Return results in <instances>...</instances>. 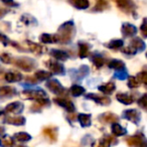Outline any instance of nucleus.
Instances as JSON below:
<instances>
[{
  "label": "nucleus",
  "mask_w": 147,
  "mask_h": 147,
  "mask_svg": "<svg viewBox=\"0 0 147 147\" xmlns=\"http://www.w3.org/2000/svg\"><path fill=\"white\" fill-rule=\"evenodd\" d=\"M22 79V75L18 71H10L5 75V80L9 83H15V82H19V81Z\"/></svg>",
  "instance_id": "obj_9"
},
{
  "label": "nucleus",
  "mask_w": 147,
  "mask_h": 147,
  "mask_svg": "<svg viewBox=\"0 0 147 147\" xmlns=\"http://www.w3.org/2000/svg\"><path fill=\"white\" fill-rule=\"evenodd\" d=\"M51 77V71H37L34 73V78L37 81H45V80H49Z\"/></svg>",
  "instance_id": "obj_16"
},
{
  "label": "nucleus",
  "mask_w": 147,
  "mask_h": 147,
  "mask_svg": "<svg viewBox=\"0 0 147 147\" xmlns=\"http://www.w3.org/2000/svg\"><path fill=\"white\" fill-rule=\"evenodd\" d=\"M117 6L126 13H134L135 4L132 0H116Z\"/></svg>",
  "instance_id": "obj_5"
},
{
  "label": "nucleus",
  "mask_w": 147,
  "mask_h": 147,
  "mask_svg": "<svg viewBox=\"0 0 147 147\" xmlns=\"http://www.w3.org/2000/svg\"><path fill=\"white\" fill-rule=\"evenodd\" d=\"M117 99H118V101H120L121 103H123L125 105L131 104L133 102V97L128 94H118L117 95Z\"/></svg>",
  "instance_id": "obj_19"
},
{
  "label": "nucleus",
  "mask_w": 147,
  "mask_h": 147,
  "mask_svg": "<svg viewBox=\"0 0 147 147\" xmlns=\"http://www.w3.org/2000/svg\"><path fill=\"white\" fill-rule=\"evenodd\" d=\"M40 40L45 43H55L59 42L57 37L55 34H49V33H43L42 35H40Z\"/></svg>",
  "instance_id": "obj_17"
},
{
  "label": "nucleus",
  "mask_w": 147,
  "mask_h": 147,
  "mask_svg": "<svg viewBox=\"0 0 147 147\" xmlns=\"http://www.w3.org/2000/svg\"><path fill=\"white\" fill-rule=\"evenodd\" d=\"M28 43V49L30 51H32L33 53H36V55H39V53H42V47H40L37 43H33L30 42V41H27Z\"/></svg>",
  "instance_id": "obj_22"
},
{
  "label": "nucleus",
  "mask_w": 147,
  "mask_h": 147,
  "mask_svg": "<svg viewBox=\"0 0 147 147\" xmlns=\"http://www.w3.org/2000/svg\"><path fill=\"white\" fill-rule=\"evenodd\" d=\"M69 3L77 9H87L90 7L88 0H69Z\"/></svg>",
  "instance_id": "obj_12"
},
{
  "label": "nucleus",
  "mask_w": 147,
  "mask_h": 147,
  "mask_svg": "<svg viewBox=\"0 0 147 147\" xmlns=\"http://www.w3.org/2000/svg\"><path fill=\"white\" fill-rule=\"evenodd\" d=\"M98 1H103V0H98Z\"/></svg>",
  "instance_id": "obj_34"
},
{
  "label": "nucleus",
  "mask_w": 147,
  "mask_h": 147,
  "mask_svg": "<svg viewBox=\"0 0 147 147\" xmlns=\"http://www.w3.org/2000/svg\"><path fill=\"white\" fill-rule=\"evenodd\" d=\"M51 55L55 57L57 61H65L69 59V55L65 53V51H61V49H51Z\"/></svg>",
  "instance_id": "obj_10"
},
{
  "label": "nucleus",
  "mask_w": 147,
  "mask_h": 147,
  "mask_svg": "<svg viewBox=\"0 0 147 147\" xmlns=\"http://www.w3.org/2000/svg\"><path fill=\"white\" fill-rule=\"evenodd\" d=\"M90 59L92 61V63H94L97 67H102L103 65H105V63H106L104 57H103L101 55H99V53H97L91 55Z\"/></svg>",
  "instance_id": "obj_11"
},
{
  "label": "nucleus",
  "mask_w": 147,
  "mask_h": 147,
  "mask_svg": "<svg viewBox=\"0 0 147 147\" xmlns=\"http://www.w3.org/2000/svg\"><path fill=\"white\" fill-rule=\"evenodd\" d=\"M123 43L124 42L122 39H114V40H111L109 43H107V47L111 49H118L123 47Z\"/></svg>",
  "instance_id": "obj_21"
},
{
  "label": "nucleus",
  "mask_w": 147,
  "mask_h": 147,
  "mask_svg": "<svg viewBox=\"0 0 147 147\" xmlns=\"http://www.w3.org/2000/svg\"><path fill=\"white\" fill-rule=\"evenodd\" d=\"M121 30H122V33L125 37H130L133 36L137 33V28L136 26H134L133 24H130V23H123L122 27H121Z\"/></svg>",
  "instance_id": "obj_7"
},
{
  "label": "nucleus",
  "mask_w": 147,
  "mask_h": 147,
  "mask_svg": "<svg viewBox=\"0 0 147 147\" xmlns=\"http://www.w3.org/2000/svg\"><path fill=\"white\" fill-rule=\"evenodd\" d=\"M74 34H75V26H74V23L71 21H67L65 22L63 24H61L59 28L57 31V40L59 42L63 43H67L71 40Z\"/></svg>",
  "instance_id": "obj_1"
},
{
  "label": "nucleus",
  "mask_w": 147,
  "mask_h": 147,
  "mask_svg": "<svg viewBox=\"0 0 147 147\" xmlns=\"http://www.w3.org/2000/svg\"><path fill=\"white\" fill-rule=\"evenodd\" d=\"M45 86H47V88L49 89L51 93H53V94H55V95H61L65 92V88H63L61 83L57 80H55V79H49L47 82V84H45Z\"/></svg>",
  "instance_id": "obj_4"
},
{
  "label": "nucleus",
  "mask_w": 147,
  "mask_h": 147,
  "mask_svg": "<svg viewBox=\"0 0 147 147\" xmlns=\"http://www.w3.org/2000/svg\"><path fill=\"white\" fill-rule=\"evenodd\" d=\"M3 3H5L6 5H8V6H16V5H18L17 3H15L13 0H1Z\"/></svg>",
  "instance_id": "obj_33"
},
{
  "label": "nucleus",
  "mask_w": 147,
  "mask_h": 147,
  "mask_svg": "<svg viewBox=\"0 0 147 147\" xmlns=\"http://www.w3.org/2000/svg\"><path fill=\"white\" fill-rule=\"evenodd\" d=\"M21 20L24 21V23H26V24H33V21H34V18L31 16H29V15H23L22 17H21Z\"/></svg>",
  "instance_id": "obj_31"
},
{
  "label": "nucleus",
  "mask_w": 147,
  "mask_h": 147,
  "mask_svg": "<svg viewBox=\"0 0 147 147\" xmlns=\"http://www.w3.org/2000/svg\"><path fill=\"white\" fill-rule=\"evenodd\" d=\"M139 105L144 109H147V94H144L138 101Z\"/></svg>",
  "instance_id": "obj_30"
},
{
  "label": "nucleus",
  "mask_w": 147,
  "mask_h": 147,
  "mask_svg": "<svg viewBox=\"0 0 147 147\" xmlns=\"http://www.w3.org/2000/svg\"><path fill=\"white\" fill-rule=\"evenodd\" d=\"M89 47L88 43L84 42V41H80L79 42V55H80L81 59H85L89 55Z\"/></svg>",
  "instance_id": "obj_13"
},
{
  "label": "nucleus",
  "mask_w": 147,
  "mask_h": 147,
  "mask_svg": "<svg viewBox=\"0 0 147 147\" xmlns=\"http://www.w3.org/2000/svg\"><path fill=\"white\" fill-rule=\"evenodd\" d=\"M115 84L114 83H112V82H109V83H107V84H104V85H101L100 87H99V91H101L102 93H104V94H106V95H110V94H112L113 92L115 91Z\"/></svg>",
  "instance_id": "obj_14"
},
{
  "label": "nucleus",
  "mask_w": 147,
  "mask_h": 147,
  "mask_svg": "<svg viewBox=\"0 0 147 147\" xmlns=\"http://www.w3.org/2000/svg\"><path fill=\"white\" fill-rule=\"evenodd\" d=\"M108 67L115 71H122L125 69V63L120 59H112L108 63Z\"/></svg>",
  "instance_id": "obj_15"
},
{
  "label": "nucleus",
  "mask_w": 147,
  "mask_h": 147,
  "mask_svg": "<svg viewBox=\"0 0 147 147\" xmlns=\"http://www.w3.org/2000/svg\"><path fill=\"white\" fill-rule=\"evenodd\" d=\"M69 92L71 93V95H73L74 97H79V96H81V95L84 94V93L86 92V90H85V88H83V87H81V86L74 85V86H71Z\"/></svg>",
  "instance_id": "obj_20"
},
{
  "label": "nucleus",
  "mask_w": 147,
  "mask_h": 147,
  "mask_svg": "<svg viewBox=\"0 0 147 147\" xmlns=\"http://www.w3.org/2000/svg\"><path fill=\"white\" fill-rule=\"evenodd\" d=\"M137 79L140 83H143L145 86H147V71H141L137 75Z\"/></svg>",
  "instance_id": "obj_26"
},
{
  "label": "nucleus",
  "mask_w": 147,
  "mask_h": 147,
  "mask_svg": "<svg viewBox=\"0 0 147 147\" xmlns=\"http://www.w3.org/2000/svg\"><path fill=\"white\" fill-rule=\"evenodd\" d=\"M17 93V91L12 87H2L0 88V95L5 97H12Z\"/></svg>",
  "instance_id": "obj_18"
},
{
  "label": "nucleus",
  "mask_w": 147,
  "mask_h": 147,
  "mask_svg": "<svg viewBox=\"0 0 147 147\" xmlns=\"http://www.w3.org/2000/svg\"><path fill=\"white\" fill-rule=\"evenodd\" d=\"M114 77L118 80H125V79L128 78V74L125 69H122V71H117L116 73L114 74Z\"/></svg>",
  "instance_id": "obj_25"
},
{
  "label": "nucleus",
  "mask_w": 147,
  "mask_h": 147,
  "mask_svg": "<svg viewBox=\"0 0 147 147\" xmlns=\"http://www.w3.org/2000/svg\"><path fill=\"white\" fill-rule=\"evenodd\" d=\"M55 102L59 103V105H61V106L63 107H67V108H69V107H71V108H74L73 105H71V102H69L67 100H65V99H55Z\"/></svg>",
  "instance_id": "obj_27"
},
{
  "label": "nucleus",
  "mask_w": 147,
  "mask_h": 147,
  "mask_svg": "<svg viewBox=\"0 0 147 147\" xmlns=\"http://www.w3.org/2000/svg\"><path fill=\"white\" fill-rule=\"evenodd\" d=\"M1 61L4 63H11V57L8 53H3V55H1Z\"/></svg>",
  "instance_id": "obj_32"
},
{
  "label": "nucleus",
  "mask_w": 147,
  "mask_h": 147,
  "mask_svg": "<svg viewBox=\"0 0 147 147\" xmlns=\"http://www.w3.org/2000/svg\"><path fill=\"white\" fill-rule=\"evenodd\" d=\"M15 65L19 67V69H23V71H31L33 67H35L34 61L32 59H28V57H22V59H18L15 61Z\"/></svg>",
  "instance_id": "obj_6"
},
{
  "label": "nucleus",
  "mask_w": 147,
  "mask_h": 147,
  "mask_svg": "<svg viewBox=\"0 0 147 147\" xmlns=\"http://www.w3.org/2000/svg\"><path fill=\"white\" fill-rule=\"evenodd\" d=\"M75 71V73H74V75H71V78H74L77 81H80L81 79H83L84 77H86L89 74V67H87V65H82L78 71L75 69V71Z\"/></svg>",
  "instance_id": "obj_8"
},
{
  "label": "nucleus",
  "mask_w": 147,
  "mask_h": 147,
  "mask_svg": "<svg viewBox=\"0 0 147 147\" xmlns=\"http://www.w3.org/2000/svg\"><path fill=\"white\" fill-rule=\"evenodd\" d=\"M146 57H147V53H146Z\"/></svg>",
  "instance_id": "obj_35"
},
{
  "label": "nucleus",
  "mask_w": 147,
  "mask_h": 147,
  "mask_svg": "<svg viewBox=\"0 0 147 147\" xmlns=\"http://www.w3.org/2000/svg\"><path fill=\"white\" fill-rule=\"evenodd\" d=\"M145 47H146V45H145L144 41L141 38L135 37V38H133L130 41V45L128 47L122 49V51L128 55H136L137 53L143 51L145 49Z\"/></svg>",
  "instance_id": "obj_2"
},
{
  "label": "nucleus",
  "mask_w": 147,
  "mask_h": 147,
  "mask_svg": "<svg viewBox=\"0 0 147 147\" xmlns=\"http://www.w3.org/2000/svg\"><path fill=\"white\" fill-rule=\"evenodd\" d=\"M107 6H108V4H107L106 0H103V1H98V3H97V5L95 7V10H98V11H101V10H104L105 8H107Z\"/></svg>",
  "instance_id": "obj_29"
},
{
  "label": "nucleus",
  "mask_w": 147,
  "mask_h": 147,
  "mask_svg": "<svg viewBox=\"0 0 147 147\" xmlns=\"http://www.w3.org/2000/svg\"><path fill=\"white\" fill-rule=\"evenodd\" d=\"M140 85V82L139 80L137 79V77H130L128 80V86L130 89H136L139 87Z\"/></svg>",
  "instance_id": "obj_24"
},
{
  "label": "nucleus",
  "mask_w": 147,
  "mask_h": 147,
  "mask_svg": "<svg viewBox=\"0 0 147 147\" xmlns=\"http://www.w3.org/2000/svg\"><path fill=\"white\" fill-rule=\"evenodd\" d=\"M87 98L95 100L96 102H99V103H109L110 102L109 98H107V97H100V96H98V95H95V94H89L88 96H87Z\"/></svg>",
  "instance_id": "obj_23"
},
{
  "label": "nucleus",
  "mask_w": 147,
  "mask_h": 147,
  "mask_svg": "<svg viewBox=\"0 0 147 147\" xmlns=\"http://www.w3.org/2000/svg\"><path fill=\"white\" fill-rule=\"evenodd\" d=\"M47 67L49 69L51 74H55V75H59V76H63L65 74V67H63V63H59L57 61H47Z\"/></svg>",
  "instance_id": "obj_3"
},
{
  "label": "nucleus",
  "mask_w": 147,
  "mask_h": 147,
  "mask_svg": "<svg viewBox=\"0 0 147 147\" xmlns=\"http://www.w3.org/2000/svg\"><path fill=\"white\" fill-rule=\"evenodd\" d=\"M140 31L143 37H147V18L143 19V22L140 27Z\"/></svg>",
  "instance_id": "obj_28"
}]
</instances>
